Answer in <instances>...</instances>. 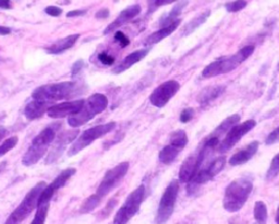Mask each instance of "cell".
<instances>
[{"mask_svg":"<svg viewBox=\"0 0 279 224\" xmlns=\"http://www.w3.org/2000/svg\"><path fill=\"white\" fill-rule=\"evenodd\" d=\"M188 142H189V139H188L185 131L177 130L172 132L169 143L164 146L159 152L158 159L160 162L166 165L171 164L178 158L180 152L185 148Z\"/></svg>","mask_w":279,"mask_h":224,"instance_id":"cell-11","label":"cell"},{"mask_svg":"<svg viewBox=\"0 0 279 224\" xmlns=\"http://www.w3.org/2000/svg\"><path fill=\"white\" fill-rule=\"evenodd\" d=\"M75 173H76V170L72 169V167L62 171L58 175V176L56 177L50 185H47L44 188V191L41 192L39 198H38L37 208H39L41 206H45V205H50V202H51L52 198L54 197L56 192L61 190V188L68 183V180L71 178Z\"/></svg>","mask_w":279,"mask_h":224,"instance_id":"cell-15","label":"cell"},{"mask_svg":"<svg viewBox=\"0 0 279 224\" xmlns=\"http://www.w3.org/2000/svg\"><path fill=\"white\" fill-rule=\"evenodd\" d=\"M78 134L79 130H68L66 132H62L58 137H56L53 148L47 156L46 164H51L55 162L56 160H58L62 153H64L66 146L69 143L74 142V139L78 137Z\"/></svg>","mask_w":279,"mask_h":224,"instance_id":"cell-16","label":"cell"},{"mask_svg":"<svg viewBox=\"0 0 279 224\" xmlns=\"http://www.w3.org/2000/svg\"><path fill=\"white\" fill-rule=\"evenodd\" d=\"M141 11H142V8L140 5H132V6L128 7V8H125L124 10L121 11L119 17H118L113 23H110L106 27V30L104 31V34L106 35L110 32L117 30L118 27H120L124 23L129 22V21H131L132 19H134L136 16H138L140 13H141Z\"/></svg>","mask_w":279,"mask_h":224,"instance_id":"cell-19","label":"cell"},{"mask_svg":"<svg viewBox=\"0 0 279 224\" xmlns=\"http://www.w3.org/2000/svg\"><path fill=\"white\" fill-rule=\"evenodd\" d=\"M10 33H11V30L9 29V27L0 26V35H8Z\"/></svg>","mask_w":279,"mask_h":224,"instance_id":"cell-44","label":"cell"},{"mask_svg":"<svg viewBox=\"0 0 279 224\" xmlns=\"http://www.w3.org/2000/svg\"><path fill=\"white\" fill-rule=\"evenodd\" d=\"M6 132H7V130H6V129H4V128L0 129V140H2V139L5 137Z\"/></svg>","mask_w":279,"mask_h":224,"instance_id":"cell-45","label":"cell"},{"mask_svg":"<svg viewBox=\"0 0 279 224\" xmlns=\"http://www.w3.org/2000/svg\"><path fill=\"white\" fill-rule=\"evenodd\" d=\"M46 186L47 184L45 181H39L37 185H35L26 194L24 199L21 201V204L16 208L15 211L8 216L5 224H20L21 222H23L31 214V212H33V210L37 208L38 198Z\"/></svg>","mask_w":279,"mask_h":224,"instance_id":"cell-6","label":"cell"},{"mask_svg":"<svg viewBox=\"0 0 279 224\" xmlns=\"http://www.w3.org/2000/svg\"><path fill=\"white\" fill-rule=\"evenodd\" d=\"M188 4V0H181V2L173 7V9L170 11V13L167 17H165L162 21H160V24L164 26L168 25L170 23H172L173 21L178 20V16L181 13V11H182V9L185 7V5Z\"/></svg>","mask_w":279,"mask_h":224,"instance_id":"cell-27","label":"cell"},{"mask_svg":"<svg viewBox=\"0 0 279 224\" xmlns=\"http://www.w3.org/2000/svg\"><path fill=\"white\" fill-rule=\"evenodd\" d=\"M115 40L118 42V43L120 44V46L122 48L127 47L129 44H130V40L129 38L125 35L123 32L121 31H117L116 34H115Z\"/></svg>","mask_w":279,"mask_h":224,"instance_id":"cell-34","label":"cell"},{"mask_svg":"<svg viewBox=\"0 0 279 224\" xmlns=\"http://www.w3.org/2000/svg\"><path fill=\"white\" fill-rule=\"evenodd\" d=\"M247 7L246 0H236V2H231L226 4V9L228 12H238Z\"/></svg>","mask_w":279,"mask_h":224,"instance_id":"cell-33","label":"cell"},{"mask_svg":"<svg viewBox=\"0 0 279 224\" xmlns=\"http://www.w3.org/2000/svg\"><path fill=\"white\" fill-rule=\"evenodd\" d=\"M61 124H52L33 139L29 149L22 158V164L25 166H32L36 164L39 160L47 153L50 145L55 141L57 137V131L60 128Z\"/></svg>","mask_w":279,"mask_h":224,"instance_id":"cell-1","label":"cell"},{"mask_svg":"<svg viewBox=\"0 0 279 224\" xmlns=\"http://www.w3.org/2000/svg\"><path fill=\"white\" fill-rule=\"evenodd\" d=\"M0 172H2V167H0Z\"/></svg>","mask_w":279,"mask_h":224,"instance_id":"cell-47","label":"cell"},{"mask_svg":"<svg viewBox=\"0 0 279 224\" xmlns=\"http://www.w3.org/2000/svg\"><path fill=\"white\" fill-rule=\"evenodd\" d=\"M200 170H201V164L199 162L198 153L188 157L180 167L179 181L180 183H190Z\"/></svg>","mask_w":279,"mask_h":224,"instance_id":"cell-18","label":"cell"},{"mask_svg":"<svg viewBox=\"0 0 279 224\" xmlns=\"http://www.w3.org/2000/svg\"><path fill=\"white\" fill-rule=\"evenodd\" d=\"M0 8L2 9H11L12 5L10 0H0Z\"/></svg>","mask_w":279,"mask_h":224,"instance_id":"cell-43","label":"cell"},{"mask_svg":"<svg viewBox=\"0 0 279 224\" xmlns=\"http://www.w3.org/2000/svg\"><path fill=\"white\" fill-rule=\"evenodd\" d=\"M107 96L102 93H95L88 97L79 113H76L68 118V124L73 128H78L80 126L88 123L90 120H93L97 114L103 113V111L107 108Z\"/></svg>","mask_w":279,"mask_h":224,"instance_id":"cell-5","label":"cell"},{"mask_svg":"<svg viewBox=\"0 0 279 224\" xmlns=\"http://www.w3.org/2000/svg\"><path fill=\"white\" fill-rule=\"evenodd\" d=\"M18 142H19V138L17 136L6 139L5 141L0 144V157L5 156L6 153H8L10 150H12L18 144Z\"/></svg>","mask_w":279,"mask_h":224,"instance_id":"cell-30","label":"cell"},{"mask_svg":"<svg viewBox=\"0 0 279 224\" xmlns=\"http://www.w3.org/2000/svg\"><path fill=\"white\" fill-rule=\"evenodd\" d=\"M174 2H177V0H155V6L156 7H162V6H166V5H169V4H172Z\"/></svg>","mask_w":279,"mask_h":224,"instance_id":"cell-42","label":"cell"},{"mask_svg":"<svg viewBox=\"0 0 279 224\" xmlns=\"http://www.w3.org/2000/svg\"><path fill=\"white\" fill-rule=\"evenodd\" d=\"M265 142H266L267 145L279 142V127H277L274 131L270 132V134L268 135V137L266 138V141H265Z\"/></svg>","mask_w":279,"mask_h":224,"instance_id":"cell-37","label":"cell"},{"mask_svg":"<svg viewBox=\"0 0 279 224\" xmlns=\"http://www.w3.org/2000/svg\"><path fill=\"white\" fill-rule=\"evenodd\" d=\"M45 12L47 13L48 16L59 17L62 13V9L59 8V7H56V6H48L47 8L45 9Z\"/></svg>","mask_w":279,"mask_h":224,"instance_id":"cell-38","label":"cell"},{"mask_svg":"<svg viewBox=\"0 0 279 224\" xmlns=\"http://www.w3.org/2000/svg\"><path fill=\"white\" fill-rule=\"evenodd\" d=\"M101 201H102V198L100 197V196H97L96 194L89 196V197L84 201V204H83V206L81 208V213L85 214V213L92 212L93 210H95L97 207L100 206Z\"/></svg>","mask_w":279,"mask_h":224,"instance_id":"cell-29","label":"cell"},{"mask_svg":"<svg viewBox=\"0 0 279 224\" xmlns=\"http://www.w3.org/2000/svg\"><path fill=\"white\" fill-rule=\"evenodd\" d=\"M130 167L129 162H121L118 165H116L113 169H110L106 172V174L104 175V178L101 181V184L97 188L96 195L100 196V197L103 199L104 197L113 192L114 190L119 186V184L124 178L125 175H127L128 171Z\"/></svg>","mask_w":279,"mask_h":224,"instance_id":"cell-10","label":"cell"},{"mask_svg":"<svg viewBox=\"0 0 279 224\" xmlns=\"http://www.w3.org/2000/svg\"><path fill=\"white\" fill-rule=\"evenodd\" d=\"M226 88L224 86H213V87H207L205 88L202 92L200 93L198 101L201 105H207L209 103L214 102L220 97L222 94L225 93Z\"/></svg>","mask_w":279,"mask_h":224,"instance_id":"cell-25","label":"cell"},{"mask_svg":"<svg viewBox=\"0 0 279 224\" xmlns=\"http://www.w3.org/2000/svg\"><path fill=\"white\" fill-rule=\"evenodd\" d=\"M278 70H279V64H278Z\"/></svg>","mask_w":279,"mask_h":224,"instance_id":"cell-48","label":"cell"},{"mask_svg":"<svg viewBox=\"0 0 279 224\" xmlns=\"http://www.w3.org/2000/svg\"><path fill=\"white\" fill-rule=\"evenodd\" d=\"M48 108H50V102L34 100L26 105L24 115L29 121H35L47 113Z\"/></svg>","mask_w":279,"mask_h":224,"instance_id":"cell-23","label":"cell"},{"mask_svg":"<svg viewBox=\"0 0 279 224\" xmlns=\"http://www.w3.org/2000/svg\"><path fill=\"white\" fill-rule=\"evenodd\" d=\"M79 38H80V34H72V35H69L67 38H64L57 42H55L53 45H51L47 48V53L53 55H59L61 53H64L70 50L72 46H74V44L78 42Z\"/></svg>","mask_w":279,"mask_h":224,"instance_id":"cell-24","label":"cell"},{"mask_svg":"<svg viewBox=\"0 0 279 224\" xmlns=\"http://www.w3.org/2000/svg\"><path fill=\"white\" fill-rule=\"evenodd\" d=\"M145 194L146 191L144 185H140L136 190L132 192L125 199L124 204L117 211L114 218V224H128L138 212L145 199Z\"/></svg>","mask_w":279,"mask_h":224,"instance_id":"cell-8","label":"cell"},{"mask_svg":"<svg viewBox=\"0 0 279 224\" xmlns=\"http://www.w3.org/2000/svg\"><path fill=\"white\" fill-rule=\"evenodd\" d=\"M179 188V180L177 179H173L171 183L167 186L159 201L157 214L155 218L156 224H165L171 218V215L174 211V206H176L177 202Z\"/></svg>","mask_w":279,"mask_h":224,"instance_id":"cell-9","label":"cell"},{"mask_svg":"<svg viewBox=\"0 0 279 224\" xmlns=\"http://www.w3.org/2000/svg\"><path fill=\"white\" fill-rule=\"evenodd\" d=\"M276 222H277V224H279V207H278V210H277V215H276Z\"/></svg>","mask_w":279,"mask_h":224,"instance_id":"cell-46","label":"cell"},{"mask_svg":"<svg viewBox=\"0 0 279 224\" xmlns=\"http://www.w3.org/2000/svg\"><path fill=\"white\" fill-rule=\"evenodd\" d=\"M99 60L105 66H111L115 64V58L106 53H101L99 55Z\"/></svg>","mask_w":279,"mask_h":224,"instance_id":"cell-36","label":"cell"},{"mask_svg":"<svg viewBox=\"0 0 279 224\" xmlns=\"http://www.w3.org/2000/svg\"><path fill=\"white\" fill-rule=\"evenodd\" d=\"M83 65H84V61L83 60H78L76 62H74V65L72 67V74L73 76L78 74L81 71V69L83 68Z\"/></svg>","mask_w":279,"mask_h":224,"instance_id":"cell-39","label":"cell"},{"mask_svg":"<svg viewBox=\"0 0 279 224\" xmlns=\"http://www.w3.org/2000/svg\"><path fill=\"white\" fill-rule=\"evenodd\" d=\"M81 91L82 87L78 82L65 81L38 87L32 93V97L34 100L51 103L70 99V97L78 95Z\"/></svg>","mask_w":279,"mask_h":224,"instance_id":"cell-3","label":"cell"},{"mask_svg":"<svg viewBox=\"0 0 279 224\" xmlns=\"http://www.w3.org/2000/svg\"><path fill=\"white\" fill-rule=\"evenodd\" d=\"M226 162H227V159L225 157H220L215 159L211 164L205 167V169H201L198 172V174L195 175L194 178L189 183V186H188V193L192 194L194 193L195 188L199 187L200 185L207 183L209 180H212L216 175L219 174L222 170H224Z\"/></svg>","mask_w":279,"mask_h":224,"instance_id":"cell-12","label":"cell"},{"mask_svg":"<svg viewBox=\"0 0 279 224\" xmlns=\"http://www.w3.org/2000/svg\"><path fill=\"white\" fill-rule=\"evenodd\" d=\"M279 174V153L275 156V158L271 161V163L269 165V169L266 174V178L268 180L274 179L277 175Z\"/></svg>","mask_w":279,"mask_h":224,"instance_id":"cell-32","label":"cell"},{"mask_svg":"<svg viewBox=\"0 0 279 224\" xmlns=\"http://www.w3.org/2000/svg\"><path fill=\"white\" fill-rule=\"evenodd\" d=\"M267 207L263 201H256L254 206V219L256 224H266L267 221Z\"/></svg>","mask_w":279,"mask_h":224,"instance_id":"cell-28","label":"cell"},{"mask_svg":"<svg viewBox=\"0 0 279 224\" xmlns=\"http://www.w3.org/2000/svg\"><path fill=\"white\" fill-rule=\"evenodd\" d=\"M86 13V10H72L69 11L67 13L68 18H73V17H80V16H84Z\"/></svg>","mask_w":279,"mask_h":224,"instance_id":"cell-41","label":"cell"},{"mask_svg":"<svg viewBox=\"0 0 279 224\" xmlns=\"http://www.w3.org/2000/svg\"><path fill=\"white\" fill-rule=\"evenodd\" d=\"M116 126L117 124L115 122H110L107 124L97 125L95 127L88 128L85 131H83V134L78 139L74 140V142L70 146V149L68 150V156H76L82 150H84L88 145L96 141L97 139L106 136L109 132L113 131L116 128Z\"/></svg>","mask_w":279,"mask_h":224,"instance_id":"cell-7","label":"cell"},{"mask_svg":"<svg viewBox=\"0 0 279 224\" xmlns=\"http://www.w3.org/2000/svg\"><path fill=\"white\" fill-rule=\"evenodd\" d=\"M259 145L260 143L257 141L251 142L244 149H241L240 151L235 153V155L230 158L229 164L231 166H238L247 163L248 161L252 159V157L257 152V150H259Z\"/></svg>","mask_w":279,"mask_h":224,"instance_id":"cell-20","label":"cell"},{"mask_svg":"<svg viewBox=\"0 0 279 224\" xmlns=\"http://www.w3.org/2000/svg\"><path fill=\"white\" fill-rule=\"evenodd\" d=\"M48 209H50V205H45L37 208V212L35 214L34 220L31 224H45L48 214Z\"/></svg>","mask_w":279,"mask_h":224,"instance_id":"cell-31","label":"cell"},{"mask_svg":"<svg viewBox=\"0 0 279 224\" xmlns=\"http://www.w3.org/2000/svg\"><path fill=\"white\" fill-rule=\"evenodd\" d=\"M149 52H150V48H142V50H138L129 54L119 65H118L116 68H114L113 72L121 73L125 71V70L130 69L132 66H134L135 64H137V62L141 61L144 57H146V55L149 54Z\"/></svg>","mask_w":279,"mask_h":224,"instance_id":"cell-21","label":"cell"},{"mask_svg":"<svg viewBox=\"0 0 279 224\" xmlns=\"http://www.w3.org/2000/svg\"><path fill=\"white\" fill-rule=\"evenodd\" d=\"M180 90V83L176 80H168L158 86L150 95V102L157 108L165 107Z\"/></svg>","mask_w":279,"mask_h":224,"instance_id":"cell-14","label":"cell"},{"mask_svg":"<svg viewBox=\"0 0 279 224\" xmlns=\"http://www.w3.org/2000/svg\"><path fill=\"white\" fill-rule=\"evenodd\" d=\"M193 115H194V110L192 108H190V107L184 108L180 114V122L183 124L189 123L193 118Z\"/></svg>","mask_w":279,"mask_h":224,"instance_id":"cell-35","label":"cell"},{"mask_svg":"<svg viewBox=\"0 0 279 224\" xmlns=\"http://www.w3.org/2000/svg\"><path fill=\"white\" fill-rule=\"evenodd\" d=\"M84 103V100H75L53 105V106L48 108L47 115L51 118H64L67 116L70 117L76 113H79Z\"/></svg>","mask_w":279,"mask_h":224,"instance_id":"cell-17","label":"cell"},{"mask_svg":"<svg viewBox=\"0 0 279 224\" xmlns=\"http://www.w3.org/2000/svg\"><path fill=\"white\" fill-rule=\"evenodd\" d=\"M180 24H181V20L178 19L176 21H173L172 23L166 25V26L162 27V29H160V30L154 32L153 34H151L150 36H148V39L145 40V42H144L145 45L151 46V45H154V44L159 43L160 41H163L164 39L168 38L170 34H172L174 31H176Z\"/></svg>","mask_w":279,"mask_h":224,"instance_id":"cell-22","label":"cell"},{"mask_svg":"<svg viewBox=\"0 0 279 224\" xmlns=\"http://www.w3.org/2000/svg\"><path fill=\"white\" fill-rule=\"evenodd\" d=\"M255 126L256 122L253 120L246 121L242 124H237L227 132L226 137L222 139V141L220 142L217 151L220 153H225L229 151L230 149L234 148L236 143H238L240 141L242 137H244L249 131L252 130Z\"/></svg>","mask_w":279,"mask_h":224,"instance_id":"cell-13","label":"cell"},{"mask_svg":"<svg viewBox=\"0 0 279 224\" xmlns=\"http://www.w3.org/2000/svg\"><path fill=\"white\" fill-rule=\"evenodd\" d=\"M209 16H211V11L206 10L205 12L199 15L197 18H194L192 21H190V22L183 27L182 35H184V36H185V35L191 34L193 31L197 30L200 25L203 24Z\"/></svg>","mask_w":279,"mask_h":224,"instance_id":"cell-26","label":"cell"},{"mask_svg":"<svg viewBox=\"0 0 279 224\" xmlns=\"http://www.w3.org/2000/svg\"><path fill=\"white\" fill-rule=\"evenodd\" d=\"M252 190L253 183L251 178L240 177L232 180L226 188L222 201L226 211L231 213L238 212L246 205Z\"/></svg>","mask_w":279,"mask_h":224,"instance_id":"cell-2","label":"cell"},{"mask_svg":"<svg viewBox=\"0 0 279 224\" xmlns=\"http://www.w3.org/2000/svg\"><path fill=\"white\" fill-rule=\"evenodd\" d=\"M109 17V10L108 9H101L96 12L95 18L96 19H107Z\"/></svg>","mask_w":279,"mask_h":224,"instance_id":"cell-40","label":"cell"},{"mask_svg":"<svg viewBox=\"0 0 279 224\" xmlns=\"http://www.w3.org/2000/svg\"><path fill=\"white\" fill-rule=\"evenodd\" d=\"M254 51L255 47L253 45H248L242 47L241 50L229 56V57H220L207 65L202 71V76L204 78H214V77L219 74L231 72L232 70L238 68L243 61H246L254 53Z\"/></svg>","mask_w":279,"mask_h":224,"instance_id":"cell-4","label":"cell"}]
</instances>
